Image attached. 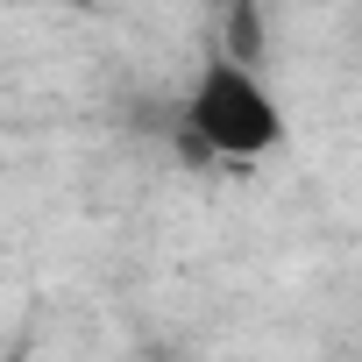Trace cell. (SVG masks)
I'll return each instance as SVG.
<instances>
[{"label":"cell","mask_w":362,"mask_h":362,"mask_svg":"<svg viewBox=\"0 0 362 362\" xmlns=\"http://www.w3.org/2000/svg\"><path fill=\"white\" fill-rule=\"evenodd\" d=\"M291 142V114L277 100V86L263 78V64L206 43L185 100H177V156L214 170V163H263Z\"/></svg>","instance_id":"6da1fadb"},{"label":"cell","mask_w":362,"mask_h":362,"mask_svg":"<svg viewBox=\"0 0 362 362\" xmlns=\"http://www.w3.org/2000/svg\"><path fill=\"white\" fill-rule=\"evenodd\" d=\"M214 43L235 50V57H249V64H263L270 29H263V15H256V0H221V15H214Z\"/></svg>","instance_id":"7a4b0ae2"}]
</instances>
